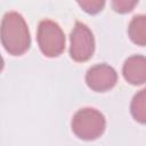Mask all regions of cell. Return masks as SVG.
<instances>
[{
    "instance_id": "1",
    "label": "cell",
    "mask_w": 146,
    "mask_h": 146,
    "mask_svg": "<svg viewBox=\"0 0 146 146\" xmlns=\"http://www.w3.org/2000/svg\"><path fill=\"white\" fill-rule=\"evenodd\" d=\"M0 40L13 56H21L31 46V35L24 17L17 11L5 14L0 25Z\"/></svg>"
},
{
    "instance_id": "2",
    "label": "cell",
    "mask_w": 146,
    "mask_h": 146,
    "mask_svg": "<svg viewBox=\"0 0 146 146\" xmlns=\"http://www.w3.org/2000/svg\"><path fill=\"white\" fill-rule=\"evenodd\" d=\"M71 125L72 131L78 138L82 140H95L104 133L106 120L98 110L84 107L73 115Z\"/></svg>"
},
{
    "instance_id": "3",
    "label": "cell",
    "mask_w": 146,
    "mask_h": 146,
    "mask_svg": "<svg viewBox=\"0 0 146 146\" xmlns=\"http://www.w3.org/2000/svg\"><path fill=\"white\" fill-rule=\"evenodd\" d=\"M36 40L41 52L47 57H57L65 49V34L62 27L51 19L39 23Z\"/></svg>"
},
{
    "instance_id": "4",
    "label": "cell",
    "mask_w": 146,
    "mask_h": 146,
    "mask_svg": "<svg viewBox=\"0 0 146 146\" xmlns=\"http://www.w3.org/2000/svg\"><path fill=\"white\" fill-rule=\"evenodd\" d=\"M70 56L82 63L91 58L95 51V39L91 30L83 23L76 22L70 35Z\"/></svg>"
},
{
    "instance_id": "5",
    "label": "cell",
    "mask_w": 146,
    "mask_h": 146,
    "mask_svg": "<svg viewBox=\"0 0 146 146\" xmlns=\"http://www.w3.org/2000/svg\"><path fill=\"white\" fill-rule=\"evenodd\" d=\"M86 82L91 90L104 92L112 89L116 84L117 73L112 66L105 63L97 64L87 71Z\"/></svg>"
},
{
    "instance_id": "6",
    "label": "cell",
    "mask_w": 146,
    "mask_h": 146,
    "mask_svg": "<svg viewBox=\"0 0 146 146\" xmlns=\"http://www.w3.org/2000/svg\"><path fill=\"white\" fill-rule=\"evenodd\" d=\"M122 74L127 82L140 86L146 81V58L143 55H133L125 59Z\"/></svg>"
},
{
    "instance_id": "7",
    "label": "cell",
    "mask_w": 146,
    "mask_h": 146,
    "mask_svg": "<svg viewBox=\"0 0 146 146\" xmlns=\"http://www.w3.org/2000/svg\"><path fill=\"white\" fill-rule=\"evenodd\" d=\"M128 34L133 43L141 47L146 44V16L145 15H136L132 17L128 27Z\"/></svg>"
},
{
    "instance_id": "8",
    "label": "cell",
    "mask_w": 146,
    "mask_h": 146,
    "mask_svg": "<svg viewBox=\"0 0 146 146\" xmlns=\"http://www.w3.org/2000/svg\"><path fill=\"white\" fill-rule=\"evenodd\" d=\"M146 90L141 89L137 92L130 104V112L131 115L136 121L144 124L146 122Z\"/></svg>"
},
{
    "instance_id": "9",
    "label": "cell",
    "mask_w": 146,
    "mask_h": 146,
    "mask_svg": "<svg viewBox=\"0 0 146 146\" xmlns=\"http://www.w3.org/2000/svg\"><path fill=\"white\" fill-rule=\"evenodd\" d=\"M78 5L88 14H97L99 13L103 7L105 6V1L100 0H83V1H78Z\"/></svg>"
},
{
    "instance_id": "10",
    "label": "cell",
    "mask_w": 146,
    "mask_h": 146,
    "mask_svg": "<svg viewBox=\"0 0 146 146\" xmlns=\"http://www.w3.org/2000/svg\"><path fill=\"white\" fill-rule=\"evenodd\" d=\"M138 3V1H128V0H114L112 2V6L115 11L125 14L133 9V7Z\"/></svg>"
},
{
    "instance_id": "11",
    "label": "cell",
    "mask_w": 146,
    "mask_h": 146,
    "mask_svg": "<svg viewBox=\"0 0 146 146\" xmlns=\"http://www.w3.org/2000/svg\"><path fill=\"white\" fill-rule=\"evenodd\" d=\"M3 66H5V62H3V58H2V56L0 55V72L2 71Z\"/></svg>"
}]
</instances>
